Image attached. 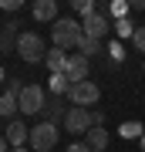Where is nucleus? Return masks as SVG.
I'll return each instance as SVG.
<instances>
[{"label": "nucleus", "instance_id": "6", "mask_svg": "<svg viewBox=\"0 0 145 152\" xmlns=\"http://www.w3.org/2000/svg\"><path fill=\"white\" fill-rule=\"evenodd\" d=\"M64 129L71 132V135H88V132H91V112L88 108H68Z\"/></svg>", "mask_w": 145, "mask_h": 152}, {"label": "nucleus", "instance_id": "25", "mask_svg": "<svg viewBox=\"0 0 145 152\" xmlns=\"http://www.w3.org/2000/svg\"><path fill=\"white\" fill-rule=\"evenodd\" d=\"M128 7H132V10H145V0H132Z\"/></svg>", "mask_w": 145, "mask_h": 152}, {"label": "nucleus", "instance_id": "29", "mask_svg": "<svg viewBox=\"0 0 145 152\" xmlns=\"http://www.w3.org/2000/svg\"><path fill=\"white\" fill-rule=\"evenodd\" d=\"M142 149H145V139H142Z\"/></svg>", "mask_w": 145, "mask_h": 152}, {"label": "nucleus", "instance_id": "1", "mask_svg": "<svg viewBox=\"0 0 145 152\" xmlns=\"http://www.w3.org/2000/svg\"><path fill=\"white\" fill-rule=\"evenodd\" d=\"M51 37H54V48H61V51L78 48V41H81V24L71 20V17H58L54 27H51Z\"/></svg>", "mask_w": 145, "mask_h": 152}, {"label": "nucleus", "instance_id": "18", "mask_svg": "<svg viewBox=\"0 0 145 152\" xmlns=\"http://www.w3.org/2000/svg\"><path fill=\"white\" fill-rule=\"evenodd\" d=\"M71 7H74V14H81V20L98 10V4H91V0H71Z\"/></svg>", "mask_w": 145, "mask_h": 152}, {"label": "nucleus", "instance_id": "23", "mask_svg": "<svg viewBox=\"0 0 145 152\" xmlns=\"http://www.w3.org/2000/svg\"><path fill=\"white\" fill-rule=\"evenodd\" d=\"M68 152H91V149H88V142H74V145H68Z\"/></svg>", "mask_w": 145, "mask_h": 152}, {"label": "nucleus", "instance_id": "5", "mask_svg": "<svg viewBox=\"0 0 145 152\" xmlns=\"http://www.w3.org/2000/svg\"><path fill=\"white\" fill-rule=\"evenodd\" d=\"M44 95L37 85H27L24 91H20V98H17V108H20L24 115H41V108H44Z\"/></svg>", "mask_w": 145, "mask_h": 152}, {"label": "nucleus", "instance_id": "9", "mask_svg": "<svg viewBox=\"0 0 145 152\" xmlns=\"http://www.w3.org/2000/svg\"><path fill=\"white\" fill-rule=\"evenodd\" d=\"M20 91H24L20 81H10V85H7V91L0 95V115H7V118H10L14 112H20V108H17V98H20Z\"/></svg>", "mask_w": 145, "mask_h": 152}, {"label": "nucleus", "instance_id": "12", "mask_svg": "<svg viewBox=\"0 0 145 152\" xmlns=\"http://www.w3.org/2000/svg\"><path fill=\"white\" fill-rule=\"evenodd\" d=\"M31 14H34V20H58V0H37V4L31 7Z\"/></svg>", "mask_w": 145, "mask_h": 152}, {"label": "nucleus", "instance_id": "17", "mask_svg": "<svg viewBox=\"0 0 145 152\" xmlns=\"http://www.w3.org/2000/svg\"><path fill=\"white\" fill-rule=\"evenodd\" d=\"M78 48H81V58H91V54H101V41H95V37H85V34H81Z\"/></svg>", "mask_w": 145, "mask_h": 152}, {"label": "nucleus", "instance_id": "13", "mask_svg": "<svg viewBox=\"0 0 145 152\" xmlns=\"http://www.w3.org/2000/svg\"><path fill=\"white\" fill-rule=\"evenodd\" d=\"M44 64H47L51 75H64V68H68V54L61 48H51L47 54H44Z\"/></svg>", "mask_w": 145, "mask_h": 152}, {"label": "nucleus", "instance_id": "26", "mask_svg": "<svg viewBox=\"0 0 145 152\" xmlns=\"http://www.w3.org/2000/svg\"><path fill=\"white\" fill-rule=\"evenodd\" d=\"M0 152H7V139L4 135H0Z\"/></svg>", "mask_w": 145, "mask_h": 152}, {"label": "nucleus", "instance_id": "14", "mask_svg": "<svg viewBox=\"0 0 145 152\" xmlns=\"http://www.w3.org/2000/svg\"><path fill=\"white\" fill-rule=\"evenodd\" d=\"M85 142H88L91 152H105V149H108V129H91V132L85 135Z\"/></svg>", "mask_w": 145, "mask_h": 152}, {"label": "nucleus", "instance_id": "11", "mask_svg": "<svg viewBox=\"0 0 145 152\" xmlns=\"http://www.w3.org/2000/svg\"><path fill=\"white\" fill-rule=\"evenodd\" d=\"M27 139H31V132H27V125H24L20 118H14L10 125H7V142H10V145L27 149Z\"/></svg>", "mask_w": 145, "mask_h": 152}, {"label": "nucleus", "instance_id": "27", "mask_svg": "<svg viewBox=\"0 0 145 152\" xmlns=\"http://www.w3.org/2000/svg\"><path fill=\"white\" fill-rule=\"evenodd\" d=\"M0 81H4V68H0Z\"/></svg>", "mask_w": 145, "mask_h": 152}, {"label": "nucleus", "instance_id": "22", "mask_svg": "<svg viewBox=\"0 0 145 152\" xmlns=\"http://www.w3.org/2000/svg\"><path fill=\"white\" fill-rule=\"evenodd\" d=\"M111 14L118 17V20H125V14H128V4H111Z\"/></svg>", "mask_w": 145, "mask_h": 152}, {"label": "nucleus", "instance_id": "3", "mask_svg": "<svg viewBox=\"0 0 145 152\" xmlns=\"http://www.w3.org/2000/svg\"><path fill=\"white\" fill-rule=\"evenodd\" d=\"M54 142H58V125L51 122H37L31 129V139H27V145L34 152H54Z\"/></svg>", "mask_w": 145, "mask_h": 152}, {"label": "nucleus", "instance_id": "24", "mask_svg": "<svg viewBox=\"0 0 145 152\" xmlns=\"http://www.w3.org/2000/svg\"><path fill=\"white\" fill-rule=\"evenodd\" d=\"M0 7H4V10H17V7H20V0H4Z\"/></svg>", "mask_w": 145, "mask_h": 152}, {"label": "nucleus", "instance_id": "20", "mask_svg": "<svg viewBox=\"0 0 145 152\" xmlns=\"http://www.w3.org/2000/svg\"><path fill=\"white\" fill-rule=\"evenodd\" d=\"M115 31H118V37H132V34H135L132 20H118V24H115Z\"/></svg>", "mask_w": 145, "mask_h": 152}, {"label": "nucleus", "instance_id": "16", "mask_svg": "<svg viewBox=\"0 0 145 152\" xmlns=\"http://www.w3.org/2000/svg\"><path fill=\"white\" fill-rule=\"evenodd\" d=\"M17 27H20V24H7V27L0 31V51H10V44L17 48Z\"/></svg>", "mask_w": 145, "mask_h": 152}, {"label": "nucleus", "instance_id": "15", "mask_svg": "<svg viewBox=\"0 0 145 152\" xmlns=\"http://www.w3.org/2000/svg\"><path fill=\"white\" fill-rule=\"evenodd\" d=\"M47 91H51V95H58V98H61V95H68V91H71L68 75H51V78H47Z\"/></svg>", "mask_w": 145, "mask_h": 152}, {"label": "nucleus", "instance_id": "19", "mask_svg": "<svg viewBox=\"0 0 145 152\" xmlns=\"http://www.w3.org/2000/svg\"><path fill=\"white\" fill-rule=\"evenodd\" d=\"M122 135H125V139H138V135H142V125H138V122H125V125H122Z\"/></svg>", "mask_w": 145, "mask_h": 152}, {"label": "nucleus", "instance_id": "7", "mask_svg": "<svg viewBox=\"0 0 145 152\" xmlns=\"http://www.w3.org/2000/svg\"><path fill=\"white\" fill-rule=\"evenodd\" d=\"M88 71H91V61H88V58H81V54H68V68H64V75H68L71 85L88 81Z\"/></svg>", "mask_w": 145, "mask_h": 152}, {"label": "nucleus", "instance_id": "2", "mask_svg": "<svg viewBox=\"0 0 145 152\" xmlns=\"http://www.w3.org/2000/svg\"><path fill=\"white\" fill-rule=\"evenodd\" d=\"M17 54H20L27 64H37V61H44V54H47L44 37H41V34H34V31L17 34Z\"/></svg>", "mask_w": 145, "mask_h": 152}, {"label": "nucleus", "instance_id": "21", "mask_svg": "<svg viewBox=\"0 0 145 152\" xmlns=\"http://www.w3.org/2000/svg\"><path fill=\"white\" fill-rule=\"evenodd\" d=\"M132 41H135V48L145 54V27H135V34H132Z\"/></svg>", "mask_w": 145, "mask_h": 152}, {"label": "nucleus", "instance_id": "8", "mask_svg": "<svg viewBox=\"0 0 145 152\" xmlns=\"http://www.w3.org/2000/svg\"><path fill=\"white\" fill-rule=\"evenodd\" d=\"M81 34H85V37L101 41L105 34H108V17H105L101 10H95L91 17H85V20H81Z\"/></svg>", "mask_w": 145, "mask_h": 152}, {"label": "nucleus", "instance_id": "4", "mask_svg": "<svg viewBox=\"0 0 145 152\" xmlns=\"http://www.w3.org/2000/svg\"><path fill=\"white\" fill-rule=\"evenodd\" d=\"M68 98H71L74 108H88V105H95L98 98H101V88H98L95 81H81V85H71Z\"/></svg>", "mask_w": 145, "mask_h": 152}, {"label": "nucleus", "instance_id": "10", "mask_svg": "<svg viewBox=\"0 0 145 152\" xmlns=\"http://www.w3.org/2000/svg\"><path fill=\"white\" fill-rule=\"evenodd\" d=\"M41 115H44V122L58 125V122H64L68 108H64V102H61L58 95H51V98H44V108H41Z\"/></svg>", "mask_w": 145, "mask_h": 152}, {"label": "nucleus", "instance_id": "28", "mask_svg": "<svg viewBox=\"0 0 145 152\" xmlns=\"http://www.w3.org/2000/svg\"><path fill=\"white\" fill-rule=\"evenodd\" d=\"M14 152H27V149H14Z\"/></svg>", "mask_w": 145, "mask_h": 152}]
</instances>
